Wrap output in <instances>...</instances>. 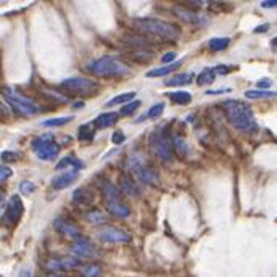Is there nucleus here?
<instances>
[{
	"mask_svg": "<svg viewBox=\"0 0 277 277\" xmlns=\"http://www.w3.org/2000/svg\"><path fill=\"white\" fill-rule=\"evenodd\" d=\"M221 107L224 108L226 116L235 129L245 130V132L256 129L253 112L246 103L239 102V100H226V102L221 103Z\"/></svg>",
	"mask_w": 277,
	"mask_h": 277,
	"instance_id": "nucleus-1",
	"label": "nucleus"
},
{
	"mask_svg": "<svg viewBox=\"0 0 277 277\" xmlns=\"http://www.w3.org/2000/svg\"><path fill=\"white\" fill-rule=\"evenodd\" d=\"M134 28L145 36H152L161 40H176L180 36V29L173 23H166L153 18L134 19Z\"/></svg>",
	"mask_w": 277,
	"mask_h": 277,
	"instance_id": "nucleus-2",
	"label": "nucleus"
},
{
	"mask_svg": "<svg viewBox=\"0 0 277 277\" xmlns=\"http://www.w3.org/2000/svg\"><path fill=\"white\" fill-rule=\"evenodd\" d=\"M100 190H102V197L103 203L107 206L108 213L116 216V218H128L130 214L129 205L124 203L123 197H121V190L118 187H114L112 182L108 180H102L100 182Z\"/></svg>",
	"mask_w": 277,
	"mask_h": 277,
	"instance_id": "nucleus-3",
	"label": "nucleus"
},
{
	"mask_svg": "<svg viewBox=\"0 0 277 277\" xmlns=\"http://www.w3.org/2000/svg\"><path fill=\"white\" fill-rule=\"evenodd\" d=\"M87 69L95 76L100 78H113V76H124L126 73H129V68L124 63H121L119 60L113 57H100L97 60H92L87 65Z\"/></svg>",
	"mask_w": 277,
	"mask_h": 277,
	"instance_id": "nucleus-4",
	"label": "nucleus"
},
{
	"mask_svg": "<svg viewBox=\"0 0 277 277\" xmlns=\"http://www.w3.org/2000/svg\"><path fill=\"white\" fill-rule=\"evenodd\" d=\"M150 147L155 152V155L163 160L171 161L173 160V137L169 135L168 128H158L150 134Z\"/></svg>",
	"mask_w": 277,
	"mask_h": 277,
	"instance_id": "nucleus-5",
	"label": "nucleus"
},
{
	"mask_svg": "<svg viewBox=\"0 0 277 277\" xmlns=\"http://www.w3.org/2000/svg\"><path fill=\"white\" fill-rule=\"evenodd\" d=\"M98 84L89 78H69L62 82V90L76 97H94L98 92Z\"/></svg>",
	"mask_w": 277,
	"mask_h": 277,
	"instance_id": "nucleus-6",
	"label": "nucleus"
},
{
	"mask_svg": "<svg viewBox=\"0 0 277 277\" xmlns=\"http://www.w3.org/2000/svg\"><path fill=\"white\" fill-rule=\"evenodd\" d=\"M3 98L5 102H8V105L12 107L16 113L21 114H36L39 112V107L33 100H29L28 97H24L21 92L13 89L5 87L3 89Z\"/></svg>",
	"mask_w": 277,
	"mask_h": 277,
	"instance_id": "nucleus-7",
	"label": "nucleus"
},
{
	"mask_svg": "<svg viewBox=\"0 0 277 277\" xmlns=\"http://www.w3.org/2000/svg\"><path fill=\"white\" fill-rule=\"evenodd\" d=\"M128 168L140 182H145V184H157L158 182V173L148 163H145L142 157H139V155L129 158Z\"/></svg>",
	"mask_w": 277,
	"mask_h": 277,
	"instance_id": "nucleus-8",
	"label": "nucleus"
},
{
	"mask_svg": "<svg viewBox=\"0 0 277 277\" xmlns=\"http://www.w3.org/2000/svg\"><path fill=\"white\" fill-rule=\"evenodd\" d=\"M33 147H34V152L37 155V158L42 161H52L57 158L60 153V145L55 144L52 134H45V135L37 137L34 140Z\"/></svg>",
	"mask_w": 277,
	"mask_h": 277,
	"instance_id": "nucleus-9",
	"label": "nucleus"
},
{
	"mask_svg": "<svg viewBox=\"0 0 277 277\" xmlns=\"http://www.w3.org/2000/svg\"><path fill=\"white\" fill-rule=\"evenodd\" d=\"M23 201L21 198L18 197V195H13L12 198L8 200V208H7V213L3 216V223L8 226V228H15L19 219H21L23 216Z\"/></svg>",
	"mask_w": 277,
	"mask_h": 277,
	"instance_id": "nucleus-10",
	"label": "nucleus"
},
{
	"mask_svg": "<svg viewBox=\"0 0 277 277\" xmlns=\"http://www.w3.org/2000/svg\"><path fill=\"white\" fill-rule=\"evenodd\" d=\"M98 239L105 244H128L130 242V235L118 228L107 226V228L98 230Z\"/></svg>",
	"mask_w": 277,
	"mask_h": 277,
	"instance_id": "nucleus-11",
	"label": "nucleus"
},
{
	"mask_svg": "<svg viewBox=\"0 0 277 277\" xmlns=\"http://www.w3.org/2000/svg\"><path fill=\"white\" fill-rule=\"evenodd\" d=\"M71 253L78 258H95V256H98L97 248L85 239H78L74 242L71 245Z\"/></svg>",
	"mask_w": 277,
	"mask_h": 277,
	"instance_id": "nucleus-12",
	"label": "nucleus"
},
{
	"mask_svg": "<svg viewBox=\"0 0 277 277\" xmlns=\"http://www.w3.org/2000/svg\"><path fill=\"white\" fill-rule=\"evenodd\" d=\"M174 13L182 23H187V24H198V26H203V21H208L203 15L197 13L195 10H189V8H182V7H176L174 8Z\"/></svg>",
	"mask_w": 277,
	"mask_h": 277,
	"instance_id": "nucleus-13",
	"label": "nucleus"
},
{
	"mask_svg": "<svg viewBox=\"0 0 277 277\" xmlns=\"http://www.w3.org/2000/svg\"><path fill=\"white\" fill-rule=\"evenodd\" d=\"M79 268V261L74 258H52L47 261V269L60 273V271H68V269H76Z\"/></svg>",
	"mask_w": 277,
	"mask_h": 277,
	"instance_id": "nucleus-14",
	"label": "nucleus"
},
{
	"mask_svg": "<svg viewBox=\"0 0 277 277\" xmlns=\"http://www.w3.org/2000/svg\"><path fill=\"white\" fill-rule=\"evenodd\" d=\"M55 229L58 230L60 234H63L65 237H69V239H79L81 237V232L78 229L76 224H73L71 221L65 219V218H58L57 221H55Z\"/></svg>",
	"mask_w": 277,
	"mask_h": 277,
	"instance_id": "nucleus-15",
	"label": "nucleus"
},
{
	"mask_svg": "<svg viewBox=\"0 0 277 277\" xmlns=\"http://www.w3.org/2000/svg\"><path fill=\"white\" fill-rule=\"evenodd\" d=\"M76 179H78V171H66V173H62L52 178V182L50 184H52L53 189L62 190L65 187H69Z\"/></svg>",
	"mask_w": 277,
	"mask_h": 277,
	"instance_id": "nucleus-16",
	"label": "nucleus"
},
{
	"mask_svg": "<svg viewBox=\"0 0 277 277\" xmlns=\"http://www.w3.org/2000/svg\"><path fill=\"white\" fill-rule=\"evenodd\" d=\"M119 190H121V194L130 195V197H139L140 195L137 184H135L130 178H126V176H123V178L119 179Z\"/></svg>",
	"mask_w": 277,
	"mask_h": 277,
	"instance_id": "nucleus-17",
	"label": "nucleus"
},
{
	"mask_svg": "<svg viewBox=\"0 0 277 277\" xmlns=\"http://www.w3.org/2000/svg\"><path fill=\"white\" fill-rule=\"evenodd\" d=\"M194 78H195L194 73H179V74H174L173 78L166 81L164 84L168 85V87H179V85L192 84L194 82Z\"/></svg>",
	"mask_w": 277,
	"mask_h": 277,
	"instance_id": "nucleus-18",
	"label": "nucleus"
},
{
	"mask_svg": "<svg viewBox=\"0 0 277 277\" xmlns=\"http://www.w3.org/2000/svg\"><path fill=\"white\" fill-rule=\"evenodd\" d=\"M73 201L76 205H92V201H94V194L90 192L89 189H85V187H79L76 189L73 192Z\"/></svg>",
	"mask_w": 277,
	"mask_h": 277,
	"instance_id": "nucleus-19",
	"label": "nucleus"
},
{
	"mask_svg": "<svg viewBox=\"0 0 277 277\" xmlns=\"http://www.w3.org/2000/svg\"><path fill=\"white\" fill-rule=\"evenodd\" d=\"M118 113H103V114H100V116L95 118L94 121V126H95V129H105V128H110V126H113V124H116V121H118Z\"/></svg>",
	"mask_w": 277,
	"mask_h": 277,
	"instance_id": "nucleus-20",
	"label": "nucleus"
},
{
	"mask_svg": "<svg viewBox=\"0 0 277 277\" xmlns=\"http://www.w3.org/2000/svg\"><path fill=\"white\" fill-rule=\"evenodd\" d=\"M180 65H182V62H174V63H171V65H166V66L163 68H157V69H152V71H148L145 76L147 78H160V76H164V74H169V73H173L176 71Z\"/></svg>",
	"mask_w": 277,
	"mask_h": 277,
	"instance_id": "nucleus-21",
	"label": "nucleus"
},
{
	"mask_svg": "<svg viewBox=\"0 0 277 277\" xmlns=\"http://www.w3.org/2000/svg\"><path fill=\"white\" fill-rule=\"evenodd\" d=\"M168 97L173 100L174 103L178 105H189L192 102V95L189 92H184V90H178V92H169Z\"/></svg>",
	"mask_w": 277,
	"mask_h": 277,
	"instance_id": "nucleus-22",
	"label": "nucleus"
},
{
	"mask_svg": "<svg viewBox=\"0 0 277 277\" xmlns=\"http://www.w3.org/2000/svg\"><path fill=\"white\" fill-rule=\"evenodd\" d=\"M66 168H71L73 171H79L81 168H82V161H79L78 158H73V157H66L57 164L58 171L60 169H66Z\"/></svg>",
	"mask_w": 277,
	"mask_h": 277,
	"instance_id": "nucleus-23",
	"label": "nucleus"
},
{
	"mask_svg": "<svg viewBox=\"0 0 277 277\" xmlns=\"http://www.w3.org/2000/svg\"><path fill=\"white\" fill-rule=\"evenodd\" d=\"M246 98H253V100H260V98H274L277 97V92H269V90H246L245 92Z\"/></svg>",
	"mask_w": 277,
	"mask_h": 277,
	"instance_id": "nucleus-24",
	"label": "nucleus"
},
{
	"mask_svg": "<svg viewBox=\"0 0 277 277\" xmlns=\"http://www.w3.org/2000/svg\"><path fill=\"white\" fill-rule=\"evenodd\" d=\"M135 97V94L134 92H126V94H121L118 95V97H113L110 102L105 103V107L110 108V107H114V105H121V103H126L128 105L129 103V100H132Z\"/></svg>",
	"mask_w": 277,
	"mask_h": 277,
	"instance_id": "nucleus-25",
	"label": "nucleus"
},
{
	"mask_svg": "<svg viewBox=\"0 0 277 277\" xmlns=\"http://www.w3.org/2000/svg\"><path fill=\"white\" fill-rule=\"evenodd\" d=\"M229 44H230V39H228V37H214L208 42L210 49L213 50V52H221V50L228 49Z\"/></svg>",
	"mask_w": 277,
	"mask_h": 277,
	"instance_id": "nucleus-26",
	"label": "nucleus"
},
{
	"mask_svg": "<svg viewBox=\"0 0 277 277\" xmlns=\"http://www.w3.org/2000/svg\"><path fill=\"white\" fill-rule=\"evenodd\" d=\"M95 134V126L94 124H82L78 130V139L79 140H90Z\"/></svg>",
	"mask_w": 277,
	"mask_h": 277,
	"instance_id": "nucleus-27",
	"label": "nucleus"
},
{
	"mask_svg": "<svg viewBox=\"0 0 277 277\" xmlns=\"http://www.w3.org/2000/svg\"><path fill=\"white\" fill-rule=\"evenodd\" d=\"M214 78H216V74H214L213 69L206 68V69H203V71L198 74L197 82H198V85H210V84H213Z\"/></svg>",
	"mask_w": 277,
	"mask_h": 277,
	"instance_id": "nucleus-28",
	"label": "nucleus"
},
{
	"mask_svg": "<svg viewBox=\"0 0 277 277\" xmlns=\"http://www.w3.org/2000/svg\"><path fill=\"white\" fill-rule=\"evenodd\" d=\"M81 273H82L84 277H98L102 274V268L97 264H85L81 266Z\"/></svg>",
	"mask_w": 277,
	"mask_h": 277,
	"instance_id": "nucleus-29",
	"label": "nucleus"
},
{
	"mask_svg": "<svg viewBox=\"0 0 277 277\" xmlns=\"http://www.w3.org/2000/svg\"><path fill=\"white\" fill-rule=\"evenodd\" d=\"M71 121V116H63V118H53V119H45L42 121V126H45V128H60V126L66 124Z\"/></svg>",
	"mask_w": 277,
	"mask_h": 277,
	"instance_id": "nucleus-30",
	"label": "nucleus"
},
{
	"mask_svg": "<svg viewBox=\"0 0 277 277\" xmlns=\"http://www.w3.org/2000/svg\"><path fill=\"white\" fill-rule=\"evenodd\" d=\"M163 112H164V103H157V105H153V107L148 110L145 116L139 118L137 121H144L145 118H152V119H155V118L161 116V113H163Z\"/></svg>",
	"mask_w": 277,
	"mask_h": 277,
	"instance_id": "nucleus-31",
	"label": "nucleus"
},
{
	"mask_svg": "<svg viewBox=\"0 0 277 277\" xmlns=\"http://www.w3.org/2000/svg\"><path fill=\"white\" fill-rule=\"evenodd\" d=\"M139 107H140L139 100H132V102H129L128 105H124L119 113L123 114V116H132V114L139 110Z\"/></svg>",
	"mask_w": 277,
	"mask_h": 277,
	"instance_id": "nucleus-32",
	"label": "nucleus"
},
{
	"mask_svg": "<svg viewBox=\"0 0 277 277\" xmlns=\"http://www.w3.org/2000/svg\"><path fill=\"white\" fill-rule=\"evenodd\" d=\"M85 218H87V221H90L92 224H98V223H103L105 218H103V214H102V211L100 210H92V211H89L87 214H85Z\"/></svg>",
	"mask_w": 277,
	"mask_h": 277,
	"instance_id": "nucleus-33",
	"label": "nucleus"
},
{
	"mask_svg": "<svg viewBox=\"0 0 277 277\" xmlns=\"http://www.w3.org/2000/svg\"><path fill=\"white\" fill-rule=\"evenodd\" d=\"M34 189H36V187H34V184L29 182V180H23V182L19 184V190H21V194H24V195L33 194Z\"/></svg>",
	"mask_w": 277,
	"mask_h": 277,
	"instance_id": "nucleus-34",
	"label": "nucleus"
},
{
	"mask_svg": "<svg viewBox=\"0 0 277 277\" xmlns=\"http://www.w3.org/2000/svg\"><path fill=\"white\" fill-rule=\"evenodd\" d=\"M12 174H13V171L10 169L8 166H5V164L0 166V180H2V182H5L7 179L12 178Z\"/></svg>",
	"mask_w": 277,
	"mask_h": 277,
	"instance_id": "nucleus-35",
	"label": "nucleus"
},
{
	"mask_svg": "<svg viewBox=\"0 0 277 277\" xmlns=\"http://www.w3.org/2000/svg\"><path fill=\"white\" fill-rule=\"evenodd\" d=\"M2 160L3 161H18L19 160V155L16 152H10V150H5V152H2Z\"/></svg>",
	"mask_w": 277,
	"mask_h": 277,
	"instance_id": "nucleus-36",
	"label": "nucleus"
},
{
	"mask_svg": "<svg viewBox=\"0 0 277 277\" xmlns=\"http://www.w3.org/2000/svg\"><path fill=\"white\" fill-rule=\"evenodd\" d=\"M214 74H218V76H226V74L230 73V68L226 66V65H218L216 68H213Z\"/></svg>",
	"mask_w": 277,
	"mask_h": 277,
	"instance_id": "nucleus-37",
	"label": "nucleus"
},
{
	"mask_svg": "<svg viewBox=\"0 0 277 277\" xmlns=\"http://www.w3.org/2000/svg\"><path fill=\"white\" fill-rule=\"evenodd\" d=\"M124 134L123 132H119V130H116V132L113 134V137H112V140H113V144H123L124 142Z\"/></svg>",
	"mask_w": 277,
	"mask_h": 277,
	"instance_id": "nucleus-38",
	"label": "nucleus"
},
{
	"mask_svg": "<svg viewBox=\"0 0 277 277\" xmlns=\"http://www.w3.org/2000/svg\"><path fill=\"white\" fill-rule=\"evenodd\" d=\"M271 85H273V81L271 79H261V81H258L256 87H260V90H261V89H268V87H271Z\"/></svg>",
	"mask_w": 277,
	"mask_h": 277,
	"instance_id": "nucleus-39",
	"label": "nucleus"
},
{
	"mask_svg": "<svg viewBox=\"0 0 277 277\" xmlns=\"http://www.w3.org/2000/svg\"><path fill=\"white\" fill-rule=\"evenodd\" d=\"M261 7L263 8H276L277 0H266V2H261Z\"/></svg>",
	"mask_w": 277,
	"mask_h": 277,
	"instance_id": "nucleus-40",
	"label": "nucleus"
},
{
	"mask_svg": "<svg viewBox=\"0 0 277 277\" xmlns=\"http://www.w3.org/2000/svg\"><path fill=\"white\" fill-rule=\"evenodd\" d=\"M174 58H176V53H173V52H171V53H166V55H163V57H161V62H163V63L166 65V63L173 62Z\"/></svg>",
	"mask_w": 277,
	"mask_h": 277,
	"instance_id": "nucleus-41",
	"label": "nucleus"
},
{
	"mask_svg": "<svg viewBox=\"0 0 277 277\" xmlns=\"http://www.w3.org/2000/svg\"><path fill=\"white\" fill-rule=\"evenodd\" d=\"M224 92H230V87H226V89H219V90H208L210 95H216V94H224Z\"/></svg>",
	"mask_w": 277,
	"mask_h": 277,
	"instance_id": "nucleus-42",
	"label": "nucleus"
},
{
	"mask_svg": "<svg viewBox=\"0 0 277 277\" xmlns=\"http://www.w3.org/2000/svg\"><path fill=\"white\" fill-rule=\"evenodd\" d=\"M269 29V24H264V26H261V28H256L255 29V33H261V31H268Z\"/></svg>",
	"mask_w": 277,
	"mask_h": 277,
	"instance_id": "nucleus-43",
	"label": "nucleus"
},
{
	"mask_svg": "<svg viewBox=\"0 0 277 277\" xmlns=\"http://www.w3.org/2000/svg\"><path fill=\"white\" fill-rule=\"evenodd\" d=\"M18 277H31V273H29L28 269H23L21 273H19V276Z\"/></svg>",
	"mask_w": 277,
	"mask_h": 277,
	"instance_id": "nucleus-44",
	"label": "nucleus"
},
{
	"mask_svg": "<svg viewBox=\"0 0 277 277\" xmlns=\"http://www.w3.org/2000/svg\"><path fill=\"white\" fill-rule=\"evenodd\" d=\"M45 277H68V276H65L62 273H53V274H49V276H45Z\"/></svg>",
	"mask_w": 277,
	"mask_h": 277,
	"instance_id": "nucleus-45",
	"label": "nucleus"
},
{
	"mask_svg": "<svg viewBox=\"0 0 277 277\" xmlns=\"http://www.w3.org/2000/svg\"><path fill=\"white\" fill-rule=\"evenodd\" d=\"M271 45H273V47H276V49H277V37H274L273 40H271Z\"/></svg>",
	"mask_w": 277,
	"mask_h": 277,
	"instance_id": "nucleus-46",
	"label": "nucleus"
}]
</instances>
